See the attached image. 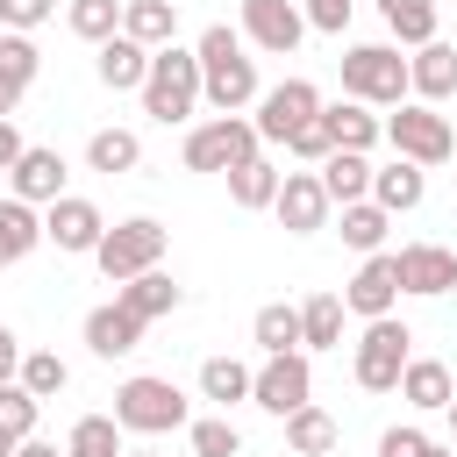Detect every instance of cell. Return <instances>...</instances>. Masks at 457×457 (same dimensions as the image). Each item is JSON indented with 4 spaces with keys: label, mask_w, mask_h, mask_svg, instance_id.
<instances>
[{
    "label": "cell",
    "mask_w": 457,
    "mask_h": 457,
    "mask_svg": "<svg viewBox=\"0 0 457 457\" xmlns=\"http://www.w3.org/2000/svg\"><path fill=\"white\" fill-rule=\"evenodd\" d=\"M114 300H121V307H129V314H136V321L150 328V321H164V314H171V307H179L186 293H179V278H171V271L157 264V271H143V278L114 286Z\"/></svg>",
    "instance_id": "cell-22"
},
{
    "label": "cell",
    "mask_w": 457,
    "mask_h": 457,
    "mask_svg": "<svg viewBox=\"0 0 457 457\" xmlns=\"http://www.w3.org/2000/svg\"><path fill=\"white\" fill-rule=\"evenodd\" d=\"M286 150H293L300 164H328V150H336V136H328V121L314 114V121H307V129H300V136H293Z\"/></svg>",
    "instance_id": "cell-43"
},
{
    "label": "cell",
    "mask_w": 457,
    "mask_h": 457,
    "mask_svg": "<svg viewBox=\"0 0 457 457\" xmlns=\"http://www.w3.org/2000/svg\"><path fill=\"white\" fill-rule=\"evenodd\" d=\"M300 14H307V29L343 36V29H350V14H357V0H300Z\"/></svg>",
    "instance_id": "cell-42"
},
{
    "label": "cell",
    "mask_w": 457,
    "mask_h": 457,
    "mask_svg": "<svg viewBox=\"0 0 457 457\" xmlns=\"http://www.w3.org/2000/svg\"><path fill=\"white\" fill-rule=\"evenodd\" d=\"M64 21H71V36H79V43H93V50H100V43H114V36H121V0H71V7H64Z\"/></svg>",
    "instance_id": "cell-35"
},
{
    "label": "cell",
    "mask_w": 457,
    "mask_h": 457,
    "mask_svg": "<svg viewBox=\"0 0 457 457\" xmlns=\"http://www.w3.org/2000/svg\"><path fill=\"white\" fill-rule=\"evenodd\" d=\"M100 236H107V214H100L93 200L64 193V200H50V207H43V243H57L64 257H93V250H100Z\"/></svg>",
    "instance_id": "cell-11"
},
{
    "label": "cell",
    "mask_w": 457,
    "mask_h": 457,
    "mask_svg": "<svg viewBox=\"0 0 457 457\" xmlns=\"http://www.w3.org/2000/svg\"><path fill=\"white\" fill-rule=\"evenodd\" d=\"M386 228H393V214H386L378 200H350V207H343V228H336V236H343V243H350L357 257H378V250H386Z\"/></svg>",
    "instance_id": "cell-28"
},
{
    "label": "cell",
    "mask_w": 457,
    "mask_h": 457,
    "mask_svg": "<svg viewBox=\"0 0 457 457\" xmlns=\"http://www.w3.org/2000/svg\"><path fill=\"white\" fill-rule=\"evenodd\" d=\"M250 400L264 407V414H300V407H314V364H307V350H286V357H264L257 364V386H250Z\"/></svg>",
    "instance_id": "cell-10"
},
{
    "label": "cell",
    "mask_w": 457,
    "mask_h": 457,
    "mask_svg": "<svg viewBox=\"0 0 457 457\" xmlns=\"http://www.w3.org/2000/svg\"><path fill=\"white\" fill-rule=\"evenodd\" d=\"M164 243H171V228H164V221L129 214V221H114V228L100 236L93 264H100V278H107V286H129V278H143V271H157V264H164Z\"/></svg>",
    "instance_id": "cell-5"
},
{
    "label": "cell",
    "mask_w": 457,
    "mask_h": 457,
    "mask_svg": "<svg viewBox=\"0 0 457 457\" xmlns=\"http://www.w3.org/2000/svg\"><path fill=\"white\" fill-rule=\"evenodd\" d=\"M321 107H328V100H321L307 79H278V86H264V93H257V114H250V121H257V136H264V143H293Z\"/></svg>",
    "instance_id": "cell-9"
},
{
    "label": "cell",
    "mask_w": 457,
    "mask_h": 457,
    "mask_svg": "<svg viewBox=\"0 0 457 457\" xmlns=\"http://www.w3.org/2000/svg\"><path fill=\"white\" fill-rule=\"evenodd\" d=\"M421 193H428V171H421V164H407V157H393V164H378V171H371V200H378L386 214H414V207H421Z\"/></svg>",
    "instance_id": "cell-23"
},
{
    "label": "cell",
    "mask_w": 457,
    "mask_h": 457,
    "mask_svg": "<svg viewBox=\"0 0 457 457\" xmlns=\"http://www.w3.org/2000/svg\"><path fill=\"white\" fill-rule=\"evenodd\" d=\"M400 400H407L414 414H443V407L457 400V378H450V364H443V357H414V364L400 371Z\"/></svg>",
    "instance_id": "cell-20"
},
{
    "label": "cell",
    "mask_w": 457,
    "mask_h": 457,
    "mask_svg": "<svg viewBox=\"0 0 457 457\" xmlns=\"http://www.w3.org/2000/svg\"><path fill=\"white\" fill-rule=\"evenodd\" d=\"M414 364V328L400 321V314H378V321H364V336H357V357H350V371H357V386L364 393H400V371Z\"/></svg>",
    "instance_id": "cell-6"
},
{
    "label": "cell",
    "mask_w": 457,
    "mask_h": 457,
    "mask_svg": "<svg viewBox=\"0 0 457 457\" xmlns=\"http://www.w3.org/2000/svg\"><path fill=\"white\" fill-rule=\"evenodd\" d=\"M121 36H136L143 50H171L179 43V0H121Z\"/></svg>",
    "instance_id": "cell-21"
},
{
    "label": "cell",
    "mask_w": 457,
    "mask_h": 457,
    "mask_svg": "<svg viewBox=\"0 0 457 457\" xmlns=\"http://www.w3.org/2000/svg\"><path fill=\"white\" fill-rule=\"evenodd\" d=\"M421 450H428V436H421L414 421H400V428L378 436V457H421Z\"/></svg>",
    "instance_id": "cell-44"
},
{
    "label": "cell",
    "mask_w": 457,
    "mask_h": 457,
    "mask_svg": "<svg viewBox=\"0 0 457 457\" xmlns=\"http://www.w3.org/2000/svg\"><path fill=\"white\" fill-rule=\"evenodd\" d=\"M21 93H29V86H14V79L0 71V121H14V107H21Z\"/></svg>",
    "instance_id": "cell-47"
},
{
    "label": "cell",
    "mask_w": 457,
    "mask_h": 457,
    "mask_svg": "<svg viewBox=\"0 0 457 457\" xmlns=\"http://www.w3.org/2000/svg\"><path fill=\"white\" fill-rule=\"evenodd\" d=\"M278 186H286V171H278L271 157H250V164L228 171V200H236V207H271Z\"/></svg>",
    "instance_id": "cell-32"
},
{
    "label": "cell",
    "mask_w": 457,
    "mask_h": 457,
    "mask_svg": "<svg viewBox=\"0 0 457 457\" xmlns=\"http://www.w3.org/2000/svg\"><path fill=\"white\" fill-rule=\"evenodd\" d=\"M150 57H157V50H143L136 36H114V43H100V57H93V79H100L107 93H143V79H150Z\"/></svg>",
    "instance_id": "cell-18"
},
{
    "label": "cell",
    "mask_w": 457,
    "mask_h": 457,
    "mask_svg": "<svg viewBox=\"0 0 457 457\" xmlns=\"http://www.w3.org/2000/svg\"><path fill=\"white\" fill-rule=\"evenodd\" d=\"M393 257H400V293L436 300V293L457 286V250H443V243H407V250H393Z\"/></svg>",
    "instance_id": "cell-15"
},
{
    "label": "cell",
    "mask_w": 457,
    "mask_h": 457,
    "mask_svg": "<svg viewBox=\"0 0 457 457\" xmlns=\"http://www.w3.org/2000/svg\"><path fill=\"white\" fill-rule=\"evenodd\" d=\"M407 79H414V100L421 107H443L450 93H457V43H421L414 57H407Z\"/></svg>",
    "instance_id": "cell-17"
},
{
    "label": "cell",
    "mask_w": 457,
    "mask_h": 457,
    "mask_svg": "<svg viewBox=\"0 0 457 457\" xmlns=\"http://www.w3.org/2000/svg\"><path fill=\"white\" fill-rule=\"evenodd\" d=\"M250 157H264V136H257V121L250 114H214V121H200L193 136H186V171H236V164H250Z\"/></svg>",
    "instance_id": "cell-7"
},
{
    "label": "cell",
    "mask_w": 457,
    "mask_h": 457,
    "mask_svg": "<svg viewBox=\"0 0 457 457\" xmlns=\"http://www.w3.org/2000/svg\"><path fill=\"white\" fill-rule=\"evenodd\" d=\"M200 100L214 114H243L257 100V57H243V29L214 21L200 36Z\"/></svg>",
    "instance_id": "cell-1"
},
{
    "label": "cell",
    "mask_w": 457,
    "mask_h": 457,
    "mask_svg": "<svg viewBox=\"0 0 457 457\" xmlns=\"http://www.w3.org/2000/svg\"><path fill=\"white\" fill-rule=\"evenodd\" d=\"M193 107H200V50H157L150 57V79H143V114L150 121H164V129H179V121H193Z\"/></svg>",
    "instance_id": "cell-4"
},
{
    "label": "cell",
    "mask_w": 457,
    "mask_h": 457,
    "mask_svg": "<svg viewBox=\"0 0 457 457\" xmlns=\"http://www.w3.org/2000/svg\"><path fill=\"white\" fill-rule=\"evenodd\" d=\"M36 414H43V400H36L21 378H7V386H0V428H7L14 443H29V436H36Z\"/></svg>",
    "instance_id": "cell-39"
},
{
    "label": "cell",
    "mask_w": 457,
    "mask_h": 457,
    "mask_svg": "<svg viewBox=\"0 0 457 457\" xmlns=\"http://www.w3.org/2000/svg\"><path fill=\"white\" fill-rule=\"evenodd\" d=\"M121 436H129V428H121L114 414H79L71 436H64V457H129Z\"/></svg>",
    "instance_id": "cell-31"
},
{
    "label": "cell",
    "mask_w": 457,
    "mask_h": 457,
    "mask_svg": "<svg viewBox=\"0 0 457 457\" xmlns=\"http://www.w3.org/2000/svg\"><path fill=\"white\" fill-rule=\"evenodd\" d=\"M378 14H386V29H393L407 50L436 43V0H378Z\"/></svg>",
    "instance_id": "cell-36"
},
{
    "label": "cell",
    "mask_w": 457,
    "mask_h": 457,
    "mask_svg": "<svg viewBox=\"0 0 457 457\" xmlns=\"http://www.w3.org/2000/svg\"><path fill=\"white\" fill-rule=\"evenodd\" d=\"M21 357H29V350H21V336L0 321V386H7V378H21Z\"/></svg>",
    "instance_id": "cell-45"
},
{
    "label": "cell",
    "mask_w": 457,
    "mask_h": 457,
    "mask_svg": "<svg viewBox=\"0 0 457 457\" xmlns=\"http://www.w3.org/2000/svg\"><path fill=\"white\" fill-rule=\"evenodd\" d=\"M64 157L57 150H43V143H29L21 150V164L7 171V186H14V200H29V207H50V200H64Z\"/></svg>",
    "instance_id": "cell-16"
},
{
    "label": "cell",
    "mask_w": 457,
    "mask_h": 457,
    "mask_svg": "<svg viewBox=\"0 0 457 457\" xmlns=\"http://www.w3.org/2000/svg\"><path fill=\"white\" fill-rule=\"evenodd\" d=\"M186 436H193V457H243V428L228 414H200Z\"/></svg>",
    "instance_id": "cell-38"
},
{
    "label": "cell",
    "mask_w": 457,
    "mask_h": 457,
    "mask_svg": "<svg viewBox=\"0 0 457 457\" xmlns=\"http://www.w3.org/2000/svg\"><path fill=\"white\" fill-rule=\"evenodd\" d=\"M43 250V214L29 207V200H0V264H21V257H36Z\"/></svg>",
    "instance_id": "cell-25"
},
{
    "label": "cell",
    "mask_w": 457,
    "mask_h": 457,
    "mask_svg": "<svg viewBox=\"0 0 457 457\" xmlns=\"http://www.w3.org/2000/svg\"><path fill=\"white\" fill-rule=\"evenodd\" d=\"M21 386H29L36 400H57V393L71 386V364H64L57 350H29V357H21Z\"/></svg>",
    "instance_id": "cell-37"
},
{
    "label": "cell",
    "mask_w": 457,
    "mask_h": 457,
    "mask_svg": "<svg viewBox=\"0 0 457 457\" xmlns=\"http://www.w3.org/2000/svg\"><path fill=\"white\" fill-rule=\"evenodd\" d=\"M321 121H328V136H336V150H371L378 136H386V121L364 107V100H336V107H321Z\"/></svg>",
    "instance_id": "cell-26"
},
{
    "label": "cell",
    "mask_w": 457,
    "mask_h": 457,
    "mask_svg": "<svg viewBox=\"0 0 457 457\" xmlns=\"http://www.w3.org/2000/svg\"><path fill=\"white\" fill-rule=\"evenodd\" d=\"M421 457H450V450H443V443H428V450H421Z\"/></svg>",
    "instance_id": "cell-50"
},
{
    "label": "cell",
    "mask_w": 457,
    "mask_h": 457,
    "mask_svg": "<svg viewBox=\"0 0 457 457\" xmlns=\"http://www.w3.org/2000/svg\"><path fill=\"white\" fill-rule=\"evenodd\" d=\"M50 14H57V0H0V29H14V36H36Z\"/></svg>",
    "instance_id": "cell-41"
},
{
    "label": "cell",
    "mask_w": 457,
    "mask_h": 457,
    "mask_svg": "<svg viewBox=\"0 0 457 457\" xmlns=\"http://www.w3.org/2000/svg\"><path fill=\"white\" fill-rule=\"evenodd\" d=\"M343 293H314V300H300V343L307 350H336L343 343Z\"/></svg>",
    "instance_id": "cell-29"
},
{
    "label": "cell",
    "mask_w": 457,
    "mask_h": 457,
    "mask_svg": "<svg viewBox=\"0 0 457 457\" xmlns=\"http://www.w3.org/2000/svg\"><path fill=\"white\" fill-rule=\"evenodd\" d=\"M386 143H393V157H407V164H421V171L457 157L450 121H443L436 107H421V100H407V107H393V114H386Z\"/></svg>",
    "instance_id": "cell-8"
},
{
    "label": "cell",
    "mask_w": 457,
    "mask_h": 457,
    "mask_svg": "<svg viewBox=\"0 0 457 457\" xmlns=\"http://www.w3.org/2000/svg\"><path fill=\"white\" fill-rule=\"evenodd\" d=\"M86 164L107 171V179H114V171H136V164H143V136H136V129H93V136H86Z\"/></svg>",
    "instance_id": "cell-27"
},
{
    "label": "cell",
    "mask_w": 457,
    "mask_h": 457,
    "mask_svg": "<svg viewBox=\"0 0 457 457\" xmlns=\"http://www.w3.org/2000/svg\"><path fill=\"white\" fill-rule=\"evenodd\" d=\"M443 414H450V428H457V400H450V407H443Z\"/></svg>",
    "instance_id": "cell-52"
},
{
    "label": "cell",
    "mask_w": 457,
    "mask_h": 457,
    "mask_svg": "<svg viewBox=\"0 0 457 457\" xmlns=\"http://www.w3.org/2000/svg\"><path fill=\"white\" fill-rule=\"evenodd\" d=\"M114 421H121L129 436H171V428H193V407H186V393H179L171 378L136 371V378L114 386Z\"/></svg>",
    "instance_id": "cell-2"
},
{
    "label": "cell",
    "mask_w": 457,
    "mask_h": 457,
    "mask_svg": "<svg viewBox=\"0 0 457 457\" xmlns=\"http://www.w3.org/2000/svg\"><path fill=\"white\" fill-rule=\"evenodd\" d=\"M336 443H343L336 414H321V407H300V414H286V450H293V457H328Z\"/></svg>",
    "instance_id": "cell-30"
},
{
    "label": "cell",
    "mask_w": 457,
    "mask_h": 457,
    "mask_svg": "<svg viewBox=\"0 0 457 457\" xmlns=\"http://www.w3.org/2000/svg\"><path fill=\"white\" fill-rule=\"evenodd\" d=\"M250 386H257V371H250V364H236V357H207V364H200V393H207L214 407L250 400Z\"/></svg>",
    "instance_id": "cell-34"
},
{
    "label": "cell",
    "mask_w": 457,
    "mask_h": 457,
    "mask_svg": "<svg viewBox=\"0 0 457 457\" xmlns=\"http://www.w3.org/2000/svg\"><path fill=\"white\" fill-rule=\"evenodd\" d=\"M14 450H21V443H14V436H7V428H0V457H14Z\"/></svg>",
    "instance_id": "cell-49"
},
{
    "label": "cell",
    "mask_w": 457,
    "mask_h": 457,
    "mask_svg": "<svg viewBox=\"0 0 457 457\" xmlns=\"http://www.w3.org/2000/svg\"><path fill=\"white\" fill-rule=\"evenodd\" d=\"M0 71H7L14 86H36V71H43V50H36V36H14V29H0Z\"/></svg>",
    "instance_id": "cell-40"
},
{
    "label": "cell",
    "mask_w": 457,
    "mask_h": 457,
    "mask_svg": "<svg viewBox=\"0 0 457 457\" xmlns=\"http://www.w3.org/2000/svg\"><path fill=\"white\" fill-rule=\"evenodd\" d=\"M321 171V193L336 200V207H350V200H371V157H357V150H328V164H314Z\"/></svg>",
    "instance_id": "cell-24"
},
{
    "label": "cell",
    "mask_w": 457,
    "mask_h": 457,
    "mask_svg": "<svg viewBox=\"0 0 457 457\" xmlns=\"http://www.w3.org/2000/svg\"><path fill=\"white\" fill-rule=\"evenodd\" d=\"M414 79H407V57L393 43H357L343 50V100H364V107H407Z\"/></svg>",
    "instance_id": "cell-3"
},
{
    "label": "cell",
    "mask_w": 457,
    "mask_h": 457,
    "mask_svg": "<svg viewBox=\"0 0 457 457\" xmlns=\"http://www.w3.org/2000/svg\"><path fill=\"white\" fill-rule=\"evenodd\" d=\"M136 343H143V321H136L121 300H107V307H93V314H86V350H93V357H107V364H114V357H129Z\"/></svg>",
    "instance_id": "cell-19"
},
{
    "label": "cell",
    "mask_w": 457,
    "mask_h": 457,
    "mask_svg": "<svg viewBox=\"0 0 457 457\" xmlns=\"http://www.w3.org/2000/svg\"><path fill=\"white\" fill-rule=\"evenodd\" d=\"M14 457H64V450H57V443H36V436H29V443H21Z\"/></svg>",
    "instance_id": "cell-48"
},
{
    "label": "cell",
    "mask_w": 457,
    "mask_h": 457,
    "mask_svg": "<svg viewBox=\"0 0 457 457\" xmlns=\"http://www.w3.org/2000/svg\"><path fill=\"white\" fill-rule=\"evenodd\" d=\"M271 214H278V228H286V236H314V228H328L336 200L321 193V171H286V186H278Z\"/></svg>",
    "instance_id": "cell-13"
},
{
    "label": "cell",
    "mask_w": 457,
    "mask_h": 457,
    "mask_svg": "<svg viewBox=\"0 0 457 457\" xmlns=\"http://www.w3.org/2000/svg\"><path fill=\"white\" fill-rule=\"evenodd\" d=\"M250 336H257V350H264V357H286V350H307V343H300V307H286V300H271V307H257V321H250Z\"/></svg>",
    "instance_id": "cell-33"
},
{
    "label": "cell",
    "mask_w": 457,
    "mask_h": 457,
    "mask_svg": "<svg viewBox=\"0 0 457 457\" xmlns=\"http://www.w3.org/2000/svg\"><path fill=\"white\" fill-rule=\"evenodd\" d=\"M393 300H400V257H393V250H378V257H364V264L350 271L343 307H350V314H364V321H378V314H393Z\"/></svg>",
    "instance_id": "cell-14"
},
{
    "label": "cell",
    "mask_w": 457,
    "mask_h": 457,
    "mask_svg": "<svg viewBox=\"0 0 457 457\" xmlns=\"http://www.w3.org/2000/svg\"><path fill=\"white\" fill-rule=\"evenodd\" d=\"M21 150H29V143H21V129H14V121H0V171H14V164H21Z\"/></svg>",
    "instance_id": "cell-46"
},
{
    "label": "cell",
    "mask_w": 457,
    "mask_h": 457,
    "mask_svg": "<svg viewBox=\"0 0 457 457\" xmlns=\"http://www.w3.org/2000/svg\"><path fill=\"white\" fill-rule=\"evenodd\" d=\"M129 457H164V450H129Z\"/></svg>",
    "instance_id": "cell-51"
},
{
    "label": "cell",
    "mask_w": 457,
    "mask_h": 457,
    "mask_svg": "<svg viewBox=\"0 0 457 457\" xmlns=\"http://www.w3.org/2000/svg\"><path fill=\"white\" fill-rule=\"evenodd\" d=\"M307 36L300 0H243V43H257L264 57H293Z\"/></svg>",
    "instance_id": "cell-12"
}]
</instances>
